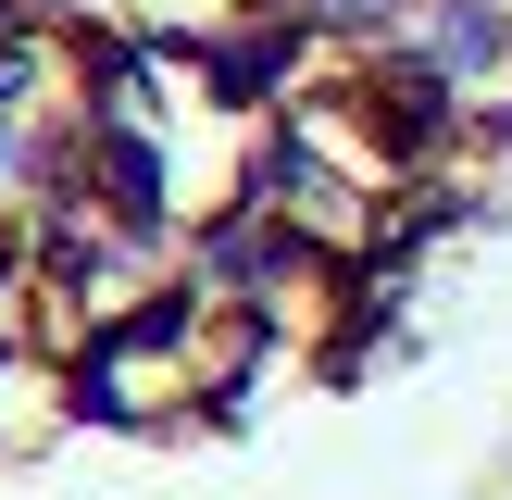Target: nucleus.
I'll list each match as a JSON object with an SVG mask.
<instances>
[{"instance_id":"1","label":"nucleus","mask_w":512,"mask_h":500,"mask_svg":"<svg viewBox=\"0 0 512 500\" xmlns=\"http://www.w3.org/2000/svg\"><path fill=\"white\" fill-rule=\"evenodd\" d=\"M500 225L512 0H0V475L363 400Z\"/></svg>"}]
</instances>
